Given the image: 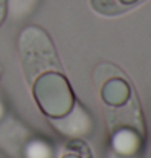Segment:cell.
Wrapping results in <instances>:
<instances>
[{
    "label": "cell",
    "mask_w": 151,
    "mask_h": 158,
    "mask_svg": "<svg viewBox=\"0 0 151 158\" xmlns=\"http://www.w3.org/2000/svg\"><path fill=\"white\" fill-rule=\"evenodd\" d=\"M62 158H80V156L75 155V153H67V155H63Z\"/></svg>",
    "instance_id": "8992f818"
},
{
    "label": "cell",
    "mask_w": 151,
    "mask_h": 158,
    "mask_svg": "<svg viewBox=\"0 0 151 158\" xmlns=\"http://www.w3.org/2000/svg\"><path fill=\"white\" fill-rule=\"evenodd\" d=\"M115 2H117L120 7H122V10H127L129 7H132L133 3H137L138 0H115Z\"/></svg>",
    "instance_id": "277c9868"
},
{
    "label": "cell",
    "mask_w": 151,
    "mask_h": 158,
    "mask_svg": "<svg viewBox=\"0 0 151 158\" xmlns=\"http://www.w3.org/2000/svg\"><path fill=\"white\" fill-rule=\"evenodd\" d=\"M34 98L49 118H62L70 113L73 95L67 80L57 73H46L34 83Z\"/></svg>",
    "instance_id": "6da1fadb"
},
{
    "label": "cell",
    "mask_w": 151,
    "mask_h": 158,
    "mask_svg": "<svg viewBox=\"0 0 151 158\" xmlns=\"http://www.w3.org/2000/svg\"><path fill=\"white\" fill-rule=\"evenodd\" d=\"M3 10H5V2L0 0V20H2V16H3Z\"/></svg>",
    "instance_id": "5b68a950"
},
{
    "label": "cell",
    "mask_w": 151,
    "mask_h": 158,
    "mask_svg": "<svg viewBox=\"0 0 151 158\" xmlns=\"http://www.w3.org/2000/svg\"><path fill=\"white\" fill-rule=\"evenodd\" d=\"M91 5L96 11H99L102 15H117L120 11H124L115 0H91Z\"/></svg>",
    "instance_id": "3957f363"
},
{
    "label": "cell",
    "mask_w": 151,
    "mask_h": 158,
    "mask_svg": "<svg viewBox=\"0 0 151 158\" xmlns=\"http://www.w3.org/2000/svg\"><path fill=\"white\" fill-rule=\"evenodd\" d=\"M102 99L111 106H122L130 96V88L124 78H109L101 90Z\"/></svg>",
    "instance_id": "7a4b0ae2"
}]
</instances>
